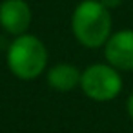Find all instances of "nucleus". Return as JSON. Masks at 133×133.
<instances>
[{"mask_svg": "<svg viewBox=\"0 0 133 133\" xmlns=\"http://www.w3.org/2000/svg\"><path fill=\"white\" fill-rule=\"evenodd\" d=\"M33 11L28 0H2L0 2V28L11 37L29 33Z\"/></svg>", "mask_w": 133, "mask_h": 133, "instance_id": "nucleus-5", "label": "nucleus"}, {"mask_svg": "<svg viewBox=\"0 0 133 133\" xmlns=\"http://www.w3.org/2000/svg\"><path fill=\"white\" fill-rule=\"evenodd\" d=\"M49 51L44 40L33 33L13 37L6 48V66L9 73L24 82L37 80L48 71Z\"/></svg>", "mask_w": 133, "mask_h": 133, "instance_id": "nucleus-2", "label": "nucleus"}, {"mask_svg": "<svg viewBox=\"0 0 133 133\" xmlns=\"http://www.w3.org/2000/svg\"><path fill=\"white\" fill-rule=\"evenodd\" d=\"M80 77H82V69H78L75 64L69 62H58L48 68L46 71V82L57 93H69L73 89H78Z\"/></svg>", "mask_w": 133, "mask_h": 133, "instance_id": "nucleus-6", "label": "nucleus"}, {"mask_svg": "<svg viewBox=\"0 0 133 133\" xmlns=\"http://www.w3.org/2000/svg\"><path fill=\"white\" fill-rule=\"evenodd\" d=\"M124 88L122 73L108 62H97L82 69L80 91L93 102H111Z\"/></svg>", "mask_w": 133, "mask_h": 133, "instance_id": "nucleus-3", "label": "nucleus"}, {"mask_svg": "<svg viewBox=\"0 0 133 133\" xmlns=\"http://www.w3.org/2000/svg\"><path fill=\"white\" fill-rule=\"evenodd\" d=\"M100 2L108 8V9H117V8H120L126 0H100Z\"/></svg>", "mask_w": 133, "mask_h": 133, "instance_id": "nucleus-7", "label": "nucleus"}, {"mask_svg": "<svg viewBox=\"0 0 133 133\" xmlns=\"http://www.w3.org/2000/svg\"><path fill=\"white\" fill-rule=\"evenodd\" d=\"M71 33L86 49H100L113 33V17L100 0H82L71 15Z\"/></svg>", "mask_w": 133, "mask_h": 133, "instance_id": "nucleus-1", "label": "nucleus"}, {"mask_svg": "<svg viewBox=\"0 0 133 133\" xmlns=\"http://www.w3.org/2000/svg\"><path fill=\"white\" fill-rule=\"evenodd\" d=\"M126 113H128V117L133 120V91H131V95H129L128 100H126Z\"/></svg>", "mask_w": 133, "mask_h": 133, "instance_id": "nucleus-8", "label": "nucleus"}, {"mask_svg": "<svg viewBox=\"0 0 133 133\" xmlns=\"http://www.w3.org/2000/svg\"><path fill=\"white\" fill-rule=\"evenodd\" d=\"M108 64L122 71H133V29L124 28L111 33L102 48Z\"/></svg>", "mask_w": 133, "mask_h": 133, "instance_id": "nucleus-4", "label": "nucleus"}]
</instances>
